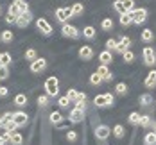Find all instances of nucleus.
<instances>
[{
	"mask_svg": "<svg viewBox=\"0 0 156 145\" xmlns=\"http://www.w3.org/2000/svg\"><path fill=\"white\" fill-rule=\"evenodd\" d=\"M144 143L145 145H156V133H147L145 138H144Z\"/></svg>",
	"mask_w": 156,
	"mask_h": 145,
	"instance_id": "a878e982",
	"label": "nucleus"
},
{
	"mask_svg": "<svg viewBox=\"0 0 156 145\" xmlns=\"http://www.w3.org/2000/svg\"><path fill=\"white\" fill-rule=\"evenodd\" d=\"M97 74L102 77V81H111L113 79V74L109 72L108 64H99V66H97Z\"/></svg>",
	"mask_w": 156,
	"mask_h": 145,
	"instance_id": "1a4fd4ad",
	"label": "nucleus"
},
{
	"mask_svg": "<svg viewBox=\"0 0 156 145\" xmlns=\"http://www.w3.org/2000/svg\"><path fill=\"white\" fill-rule=\"evenodd\" d=\"M113 134H115L117 138H124V134H126L124 126H120V124H119V126H115V127H113Z\"/></svg>",
	"mask_w": 156,
	"mask_h": 145,
	"instance_id": "c756f323",
	"label": "nucleus"
},
{
	"mask_svg": "<svg viewBox=\"0 0 156 145\" xmlns=\"http://www.w3.org/2000/svg\"><path fill=\"white\" fill-rule=\"evenodd\" d=\"M45 90H47L48 97H56L59 93V81L56 79V77H48L45 81Z\"/></svg>",
	"mask_w": 156,
	"mask_h": 145,
	"instance_id": "f257e3e1",
	"label": "nucleus"
},
{
	"mask_svg": "<svg viewBox=\"0 0 156 145\" xmlns=\"http://www.w3.org/2000/svg\"><path fill=\"white\" fill-rule=\"evenodd\" d=\"M45 66H47V61H45L43 57H38L36 61H32V63H31V72H34V74H40Z\"/></svg>",
	"mask_w": 156,
	"mask_h": 145,
	"instance_id": "9b49d317",
	"label": "nucleus"
},
{
	"mask_svg": "<svg viewBox=\"0 0 156 145\" xmlns=\"http://www.w3.org/2000/svg\"><path fill=\"white\" fill-rule=\"evenodd\" d=\"M153 129H154V131H153V133H156V122H154V124H153Z\"/></svg>",
	"mask_w": 156,
	"mask_h": 145,
	"instance_id": "5fc2aeb1",
	"label": "nucleus"
},
{
	"mask_svg": "<svg viewBox=\"0 0 156 145\" xmlns=\"http://www.w3.org/2000/svg\"><path fill=\"white\" fill-rule=\"evenodd\" d=\"M99 61H101V64L113 63V56H111V52H109V50H102V52L99 54Z\"/></svg>",
	"mask_w": 156,
	"mask_h": 145,
	"instance_id": "2eb2a0df",
	"label": "nucleus"
},
{
	"mask_svg": "<svg viewBox=\"0 0 156 145\" xmlns=\"http://www.w3.org/2000/svg\"><path fill=\"white\" fill-rule=\"evenodd\" d=\"M113 7H115V11H119L120 15L127 13V11H126V5H124V0H115V2H113Z\"/></svg>",
	"mask_w": 156,
	"mask_h": 145,
	"instance_id": "4be33fe9",
	"label": "nucleus"
},
{
	"mask_svg": "<svg viewBox=\"0 0 156 145\" xmlns=\"http://www.w3.org/2000/svg\"><path fill=\"white\" fill-rule=\"evenodd\" d=\"M15 4L18 5V9L22 11V15L29 11V7H27V2H25V0H15Z\"/></svg>",
	"mask_w": 156,
	"mask_h": 145,
	"instance_id": "f704fd0d",
	"label": "nucleus"
},
{
	"mask_svg": "<svg viewBox=\"0 0 156 145\" xmlns=\"http://www.w3.org/2000/svg\"><path fill=\"white\" fill-rule=\"evenodd\" d=\"M145 86L147 88H154L156 86V70H151L145 77Z\"/></svg>",
	"mask_w": 156,
	"mask_h": 145,
	"instance_id": "dca6fc26",
	"label": "nucleus"
},
{
	"mask_svg": "<svg viewBox=\"0 0 156 145\" xmlns=\"http://www.w3.org/2000/svg\"><path fill=\"white\" fill-rule=\"evenodd\" d=\"M142 57H144V63L149 64V66H153V64L156 63V54L154 50L151 47H144V50H142Z\"/></svg>",
	"mask_w": 156,
	"mask_h": 145,
	"instance_id": "7ed1b4c3",
	"label": "nucleus"
},
{
	"mask_svg": "<svg viewBox=\"0 0 156 145\" xmlns=\"http://www.w3.org/2000/svg\"><path fill=\"white\" fill-rule=\"evenodd\" d=\"M109 133H111V131H109L108 126H99V127L95 129V136H97L99 140H106L109 136Z\"/></svg>",
	"mask_w": 156,
	"mask_h": 145,
	"instance_id": "4468645a",
	"label": "nucleus"
},
{
	"mask_svg": "<svg viewBox=\"0 0 156 145\" xmlns=\"http://www.w3.org/2000/svg\"><path fill=\"white\" fill-rule=\"evenodd\" d=\"M84 118V109H79V108H74L70 115H68V120L72 122V124H79L81 120Z\"/></svg>",
	"mask_w": 156,
	"mask_h": 145,
	"instance_id": "423d86ee",
	"label": "nucleus"
},
{
	"mask_svg": "<svg viewBox=\"0 0 156 145\" xmlns=\"http://www.w3.org/2000/svg\"><path fill=\"white\" fill-rule=\"evenodd\" d=\"M25 59H27V61H31V63L38 59V54H36V50H34V48H29V50L25 52Z\"/></svg>",
	"mask_w": 156,
	"mask_h": 145,
	"instance_id": "473e14b6",
	"label": "nucleus"
},
{
	"mask_svg": "<svg viewBox=\"0 0 156 145\" xmlns=\"http://www.w3.org/2000/svg\"><path fill=\"white\" fill-rule=\"evenodd\" d=\"M31 20H32V15L27 11V13H23V15H20L18 18H16V25L23 29V27H27V25L31 23Z\"/></svg>",
	"mask_w": 156,
	"mask_h": 145,
	"instance_id": "9d476101",
	"label": "nucleus"
},
{
	"mask_svg": "<svg viewBox=\"0 0 156 145\" xmlns=\"http://www.w3.org/2000/svg\"><path fill=\"white\" fill-rule=\"evenodd\" d=\"M72 16H74L72 15V7H59V9H56V18L59 22H66Z\"/></svg>",
	"mask_w": 156,
	"mask_h": 145,
	"instance_id": "39448f33",
	"label": "nucleus"
},
{
	"mask_svg": "<svg viewBox=\"0 0 156 145\" xmlns=\"http://www.w3.org/2000/svg\"><path fill=\"white\" fill-rule=\"evenodd\" d=\"M66 140H68V142H76V140H77V133H76V131H68V133H66Z\"/></svg>",
	"mask_w": 156,
	"mask_h": 145,
	"instance_id": "49530a36",
	"label": "nucleus"
},
{
	"mask_svg": "<svg viewBox=\"0 0 156 145\" xmlns=\"http://www.w3.org/2000/svg\"><path fill=\"white\" fill-rule=\"evenodd\" d=\"M58 104H59V106H61V108H66V106H68V104H70V100H68V97L65 95V97H61V98H59V100H58Z\"/></svg>",
	"mask_w": 156,
	"mask_h": 145,
	"instance_id": "09e8293b",
	"label": "nucleus"
},
{
	"mask_svg": "<svg viewBox=\"0 0 156 145\" xmlns=\"http://www.w3.org/2000/svg\"><path fill=\"white\" fill-rule=\"evenodd\" d=\"M119 43H122V45H124L126 48H129V47H131V40H129V38H127V36H122V38H120V41H119Z\"/></svg>",
	"mask_w": 156,
	"mask_h": 145,
	"instance_id": "8fccbe9b",
	"label": "nucleus"
},
{
	"mask_svg": "<svg viewBox=\"0 0 156 145\" xmlns=\"http://www.w3.org/2000/svg\"><path fill=\"white\" fill-rule=\"evenodd\" d=\"M0 15H2V7H0Z\"/></svg>",
	"mask_w": 156,
	"mask_h": 145,
	"instance_id": "6e6d98bb",
	"label": "nucleus"
},
{
	"mask_svg": "<svg viewBox=\"0 0 156 145\" xmlns=\"http://www.w3.org/2000/svg\"><path fill=\"white\" fill-rule=\"evenodd\" d=\"M151 102H153V95H151V93H144V95H140V104L142 106H151Z\"/></svg>",
	"mask_w": 156,
	"mask_h": 145,
	"instance_id": "bb28decb",
	"label": "nucleus"
},
{
	"mask_svg": "<svg viewBox=\"0 0 156 145\" xmlns=\"http://www.w3.org/2000/svg\"><path fill=\"white\" fill-rule=\"evenodd\" d=\"M0 40L4 41V43H9V41H13V31H2V34H0Z\"/></svg>",
	"mask_w": 156,
	"mask_h": 145,
	"instance_id": "5701e85b",
	"label": "nucleus"
},
{
	"mask_svg": "<svg viewBox=\"0 0 156 145\" xmlns=\"http://www.w3.org/2000/svg\"><path fill=\"white\" fill-rule=\"evenodd\" d=\"M36 25H38V29H40V31L43 32L45 36L52 34V25L48 23L47 20H45V18H38V20H36Z\"/></svg>",
	"mask_w": 156,
	"mask_h": 145,
	"instance_id": "0eeeda50",
	"label": "nucleus"
},
{
	"mask_svg": "<svg viewBox=\"0 0 156 145\" xmlns=\"http://www.w3.org/2000/svg\"><path fill=\"white\" fill-rule=\"evenodd\" d=\"M115 90H117V93H119V95H126V93H127V90H129V88H127V84H126V82H119V84H117V88H115Z\"/></svg>",
	"mask_w": 156,
	"mask_h": 145,
	"instance_id": "72a5a7b5",
	"label": "nucleus"
},
{
	"mask_svg": "<svg viewBox=\"0 0 156 145\" xmlns=\"http://www.w3.org/2000/svg\"><path fill=\"white\" fill-rule=\"evenodd\" d=\"M124 5H126V11L127 13H133L135 11V2L133 0H124Z\"/></svg>",
	"mask_w": 156,
	"mask_h": 145,
	"instance_id": "79ce46f5",
	"label": "nucleus"
},
{
	"mask_svg": "<svg viewBox=\"0 0 156 145\" xmlns=\"http://www.w3.org/2000/svg\"><path fill=\"white\" fill-rule=\"evenodd\" d=\"M131 16H133V23H136V25H142L145 20H147V11L142 7V9H135L133 13H131Z\"/></svg>",
	"mask_w": 156,
	"mask_h": 145,
	"instance_id": "20e7f679",
	"label": "nucleus"
},
{
	"mask_svg": "<svg viewBox=\"0 0 156 145\" xmlns=\"http://www.w3.org/2000/svg\"><path fill=\"white\" fill-rule=\"evenodd\" d=\"M149 124H151V116H149V115H142V118H140V126L147 127Z\"/></svg>",
	"mask_w": 156,
	"mask_h": 145,
	"instance_id": "37998d69",
	"label": "nucleus"
},
{
	"mask_svg": "<svg viewBox=\"0 0 156 145\" xmlns=\"http://www.w3.org/2000/svg\"><path fill=\"white\" fill-rule=\"evenodd\" d=\"M16 127H18V126H16V122H15V120H9V122H7V124L4 126L5 133H13V131H16Z\"/></svg>",
	"mask_w": 156,
	"mask_h": 145,
	"instance_id": "ea45409f",
	"label": "nucleus"
},
{
	"mask_svg": "<svg viewBox=\"0 0 156 145\" xmlns=\"http://www.w3.org/2000/svg\"><path fill=\"white\" fill-rule=\"evenodd\" d=\"M7 143H11V138H9L7 133H4V134L0 136V145H7Z\"/></svg>",
	"mask_w": 156,
	"mask_h": 145,
	"instance_id": "c03bdc74",
	"label": "nucleus"
},
{
	"mask_svg": "<svg viewBox=\"0 0 156 145\" xmlns=\"http://www.w3.org/2000/svg\"><path fill=\"white\" fill-rule=\"evenodd\" d=\"M101 29H102V31H111V29H113V20H111V18H104L102 23H101Z\"/></svg>",
	"mask_w": 156,
	"mask_h": 145,
	"instance_id": "c85d7f7f",
	"label": "nucleus"
},
{
	"mask_svg": "<svg viewBox=\"0 0 156 145\" xmlns=\"http://www.w3.org/2000/svg\"><path fill=\"white\" fill-rule=\"evenodd\" d=\"M120 23H122V25H131V23H133V16H131V13L120 15Z\"/></svg>",
	"mask_w": 156,
	"mask_h": 145,
	"instance_id": "cd10ccee",
	"label": "nucleus"
},
{
	"mask_svg": "<svg viewBox=\"0 0 156 145\" xmlns=\"http://www.w3.org/2000/svg\"><path fill=\"white\" fill-rule=\"evenodd\" d=\"M7 134H9L11 143H13V145H22V143H23V138H22V134H20V133L13 131V133H7Z\"/></svg>",
	"mask_w": 156,
	"mask_h": 145,
	"instance_id": "a211bd4d",
	"label": "nucleus"
},
{
	"mask_svg": "<svg viewBox=\"0 0 156 145\" xmlns=\"http://www.w3.org/2000/svg\"><path fill=\"white\" fill-rule=\"evenodd\" d=\"M153 38H154V34H153L151 29H144V31H142L140 40L144 41V43H151V41H153Z\"/></svg>",
	"mask_w": 156,
	"mask_h": 145,
	"instance_id": "f3484780",
	"label": "nucleus"
},
{
	"mask_svg": "<svg viewBox=\"0 0 156 145\" xmlns=\"http://www.w3.org/2000/svg\"><path fill=\"white\" fill-rule=\"evenodd\" d=\"M7 93H9V90H7L5 86H0V97H5Z\"/></svg>",
	"mask_w": 156,
	"mask_h": 145,
	"instance_id": "603ef678",
	"label": "nucleus"
},
{
	"mask_svg": "<svg viewBox=\"0 0 156 145\" xmlns=\"http://www.w3.org/2000/svg\"><path fill=\"white\" fill-rule=\"evenodd\" d=\"M122 57H124L126 63H133V61H135V54H133L131 50H126L124 54H122Z\"/></svg>",
	"mask_w": 156,
	"mask_h": 145,
	"instance_id": "58836bf2",
	"label": "nucleus"
},
{
	"mask_svg": "<svg viewBox=\"0 0 156 145\" xmlns=\"http://www.w3.org/2000/svg\"><path fill=\"white\" fill-rule=\"evenodd\" d=\"M83 11H84V5H83V4H74V5H72V15L74 16H79V15H83Z\"/></svg>",
	"mask_w": 156,
	"mask_h": 145,
	"instance_id": "7c9ffc66",
	"label": "nucleus"
},
{
	"mask_svg": "<svg viewBox=\"0 0 156 145\" xmlns=\"http://www.w3.org/2000/svg\"><path fill=\"white\" fill-rule=\"evenodd\" d=\"M63 120V116H61V113H58V111H54V113H50V122L52 124H59Z\"/></svg>",
	"mask_w": 156,
	"mask_h": 145,
	"instance_id": "4c0bfd02",
	"label": "nucleus"
},
{
	"mask_svg": "<svg viewBox=\"0 0 156 145\" xmlns=\"http://www.w3.org/2000/svg\"><path fill=\"white\" fill-rule=\"evenodd\" d=\"M7 15H11V16H15V18H18V16L22 15V11L18 9V5H16L15 2L9 5V9H7Z\"/></svg>",
	"mask_w": 156,
	"mask_h": 145,
	"instance_id": "b1692460",
	"label": "nucleus"
},
{
	"mask_svg": "<svg viewBox=\"0 0 156 145\" xmlns=\"http://www.w3.org/2000/svg\"><path fill=\"white\" fill-rule=\"evenodd\" d=\"M83 34H84V38L94 40V38H95V27H92V25H86V27H84V31H83Z\"/></svg>",
	"mask_w": 156,
	"mask_h": 145,
	"instance_id": "393cba45",
	"label": "nucleus"
},
{
	"mask_svg": "<svg viewBox=\"0 0 156 145\" xmlns=\"http://www.w3.org/2000/svg\"><path fill=\"white\" fill-rule=\"evenodd\" d=\"M74 102H76V108H79V109H84V102H86V95H84V93H77V98H76Z\"/></svg>",
	"mask_w": 156,
	"mask_h": 145,
	"instance_id": "aec40b11",
	"label": "nucleus"
},
{
	"mask_svg": "<svg viewBox=\"0 0 156 145\" xmlns=\"http://www.w3.org/2000/svg\"><path fill=\"white\" fill-rule=\"evenodd\" d=\"M15 104L18 108H22V106H27V97L23 95V93H18L15 97Z\"/></svg>",
	"mask_w": 156,
	"mask_h": 145,
	"instance_id": "412c9836",
	"label": "nucleus"
},
{
	"mask_svg": "<svg viewBox=\"0 0 156 145\" xmlns=\"http://www.w3.org/2000/svg\"><path fill=\"white\" fill-rule=\"evenodd\" d=\"M13 120L16 122V126L20 127V126H25L27 124L29 116H27V113H23V111H16V113H13Z\"/></svg>",
	"mask_w": 156,
	"mask_h": 145,
	"instance_id": "f8f14e48",
	"label": "nucleus"
},
{
	"mask_svg": "<svg viewBox=\"0 0 156 145\" xmlns=\"http://www.w3.org/2000/svg\"><path fill=\"white\" fill-rule=\"evenodd\" d=\"M61 32H63V36H66V38H79V31L74 27V25H68V23H65L61 27Z\"/></svg>",
	"mask_w": 156,
	"mask_h": 145,
	"instance_id": "6e6552de",
	"label": "nucleus"
},
{
	"mask_svg": "<svg viewBox=\"0 0 156 145\" xmlns=\"http://www.w3.org/2000/svg\"><path fill=\"white\" fill-rule=\"evenodd\" d=\"M95 106L97 108H106V106H111V104H115V100H113V95L111 93H104V95H97L94 98Z\"/></svg>",
	"mask_w": 156,
	"mask_h": 145,
	"instance_id": "f03ea898",
	"label": "nucleus"
},
{
	"mask_svg": "<svg viewBox=\"0 0 156 145\" xmlns=\"http://www.w3.org/2000/svg\"><path fill=\"white\" fill-rule=\"evenodd\" d=\"M9 63H11V54H9V52H4L2 57H0V64H2V66H7Z\"/></svg>",
	"mask_w": 156,
	"mask_h": 145,
	"instance_id": "c9c22d12",
	"label": "nucleus"
},
{
	"mask_svg": "<svg viewBox=\"0 0 156 145\" xmlns=\"http://www.w3.org/2000/svg\"><path fill=\"white\" fill-rule=\"evenodd\" d=\"M140 118H142V115L140 113H136V111H133L129 116H127L129 124H133V126H138V124H140Z\"/></svg>",
	"mask_w": 156,
	"mask_h": 145,
	"instance_id": "6ab92c4d",
	"label": "nucleus"
},
{
	"mask_svg": "<svg viewBox=\"0 0 156 145\" xmlns=\"http://www.w3.org/2000/svg\"><path fill=\"white\" fill-rule=\"evenodd\" d=\"M5 22H7V23H16V18L15 16H11V15H7L5 16Z\"/></svg>",
	"mask_w": 156,
	"mask_h": 145,
	"instance_id": "864d4df0",
	"label": "nucleus"
},
{
	"mask_svg": "<svg viewBox=\"0 0 156 145\" xmlns=\"http://www.w3.org/2000/svg\"><path fill=\"white\" fill-rule=\"evenodd\" d=\"M0 57H2V54H0Z\"/></svg>",
	"mask_w": 156,
	"mask_h": 145,
	"instance_id": "4d7b16f0",
	"label": "nucleus"
},
{
	"mask_svg": "<svg viewBox=\"0 0 156 145\" xmlns=\"http://www.w3.org/2000/svg\"><path fill=\"white\" fill-rule=\"evenodd\" d=\"M38 104H40V106H47V104H48V95L38 97Z\"/></svg>",
	"mask_w": 156,
	"mask_h": 145,
	"instance_id": "3c124183",
	"label": "nucleus"
},
{
	"mask_svg": "<svg viewBox=\"0 0 156 145\" xmlns=\"http://www.w3.org/2000/svg\"><path fill=\"white\" fill-rule=\"evenodd\" d=\"M77 90H68V91H66V97H68V100H76V98H77Z\"/></svg>",
	"mask_w": 156,
	"mask_h": 145,
	"instance_id": "de8ad7c7",
	"label": "nucleus"
},
{
	"mask_svg": "<svg viewBox=\"0 0 156 145\" xmlns=\"http://www.w3.org/2000/svg\"><path fill=\"white\" fill-rule=\"evenodd\" d=\"M7 75H9V68H7V66H2V64H0V81L7 79Z\"/></svg>",
	"mask_w": 156,
	"mask_h": 145,
	"instance_id": "a19ab883",
	"label": "nucleus"
},
{
	"mask_svg": "<svg viewBox=\"0 0 156 145\" xmlns=\"http://www.w3.org/2000/svg\"><path fill=\"white\" fill-rule=\"evenodd\" d=\"M117 43L119 41H115V40H108L106 41V50H115L117 48Z\"/></svg>",
	"mask_w": 156,
	"mask_h": 145,
	"instance_id": "a18cd8bd",
	"label": "nucleus"
},
{
	"mask_svg": "<svg viewBox=\"0 0 156 145\" xmlns=\"http://www.w3.org/2000/svg\"><path fill=\"white\" fill-rule=\"evenodd\" d=\"M90 82H92L94 86H97V84H101V82H102V77H101L97 72H94V74L90 75Z\"/></svg>",
	"mask_w": 156,
	"mask_h": 145,
	"instance_id": "e433bc0d",
	"label": "nucleus"
},
{
	"mask_svg": "<svg viewBox=\"0 0 156 145\" xmlns=\"http://www.w3.org/2000/svg\"><path fill=\"white\" fill-rule=\"evenodd\" d=\"M79 57L81 59H92L94 57V48L88 47V45H83L79 48Z\"/></svg>",
	"mask_w": 156,
	"mask_h": 145,
	"instance_id": "ddd939ff",
	"label": "nucleus"
},
{
	"mask_svg": "<svg viewBox=\"0 0 156 145\" xmlns=\"http://www.w3.org/2000/svg\"><path fill=\"white\" fill-rule=\"evenodd\" d=\"M9 120H13V113H9V111L4 113V115L0 116V127H4V126L9 122Z\"/></svg>",
	"mask_w": 156,
	"mask_h": 145,
	"instance_id": "2f4dec72",
	"label": "nucleus"
}]
</instances>
